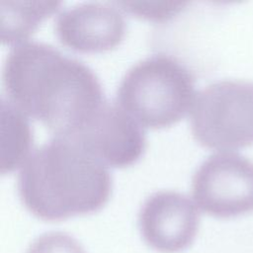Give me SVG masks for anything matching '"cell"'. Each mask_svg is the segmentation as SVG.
<instances>
[{
	"label": "cell",
	"instance_id": "12",
	"mask_svg": "<svg viewBox=\"0 0 253 253\" xmlns=\"http://www.w3.org/2000/svg\"><path fill=\"white\" fill-rule=\"evenodd\" d=\"M27 253H85V250L72 236L51 231L39 236L30 245Z\"/></svg>",
	"mask_w": 253,
	"mask_h": 253
},
{
	"label": "cell",
	"instance_id": "2",
	"mask_svg": "<svg viewBox=\"0 0 253 253\" xmlns=\"http://www.w3.org/2000/svg\"><path fill=\"white\" fill-rule=\"evenodd\" d=\"M17 191L32 214L57 221L100 210L109 200L112 177L104 163L77 143L54 136L23 162Z\"/></svg>",
	"mask_w": 253,
	"mask_h": 253
},
{
	"label": "cell",
	"instance_id": "11",
	"mask_svg": "<svg viewBox=\"0 0 253 253\" xmlns=\"http://www.w3.org/2000/svg\"><path fill=\"white\" fill-rule=\"evenodd\" d=\"M114 3L130 14L156 22L172 18L188 4L184 1H116Z\"/></svg>",
	"mask_w": 253,
	"mask_h": 253
},
{
	"label": "cell",
	"instance_id": "1",
	"mask_svg": "<svg viewBox=\"0 0 253 253\" xmlns=\"http://www.w3.org/2000/svg\"><path fill=\"white\" fill-rule=\"evenodd\" d=\"M8 99L54 136L71 138L106 102L101 83L83 61L40 41L13 45L3 62Z\"/></svg>",
	"mask_w": 253,
	"mask_h": 253
},
{
	"label": "cell",
	"instance_id": "9",
	"mask_svg": "<svg viewBox=\"0 0 253 253\" xmlns=\"http://www.w3.org/2000/svg\"><path fill=\"white\" fill-rule=\"evenodd\" d=\"M33 142L27 115L8 98L1 96L0 172L5 174L22 165Z\"/></svg>",
	"mask_w": 253,
	"mask_h": 253
},
{
	"label": "cell",
	"instance_id": "7",
	"mask_svg": "<svg viewBox=\"0 0 253 253\" xmlns=\"http://www.w3.org/2000/svg\"><path fill=\"white\" fill-rule=\"evenodd\" d=\"M200 223L195 203L185 194L161 190L148 196L138 213L145 243L161 253H178L194 241Z\"/></svg>",
	"mask_w": 253,
	"mask_h": 253
},
{
	"label": "cell",
	"instance_id": "4",
	"mask_svg": "<svg viewBox=\"0 0 253 253\" xmlns=\"http://www.w3.org/2000/svg\"><path fill=\"white\" fill-rule=\"evenodd\" d=\"M190 126L195 139L208 148L253 144V82L218 80L199 90L190 109Z\"/></svg>",
	"mask_w": 253,
	"mask_h": 253
},
{
	"label": "cell",
	"instance_id": "5",
	"mask_svg": "<svg viewBox=\"0 0 253 253\" xmlns=\"http://www.w3.org/2000/svg\"><path fill=\"white\" fill-rule=\"evenodd\" d=\"M196 205L210 215L228 218L253 211V162L228 151L208 156L191 183Z\"/></svg>",
	"mask_w": 253,
	"mask_h": 253
},
{
	"label": "cell",
	"instance_id": "8",
	"mask_svg": "<svg viewBox=\"0 0 253 253\" xmlns=\"http://www.w3.org/2000/svg\"><path fill=\"white\" fill-rule=\"evenodd\" d=\"M53 28L58 41L67 47L95 52L119 44L125 36L126 22L115 3L82 2L60 11Z\"/></svg>",
	"mask_w": 253,
	"mask_h": 253
},
{
	"label": "cell",
	"instance_id": "10",
	"mask_svg": "<svg viewBox=\"0 0 253 253\" xmlns=\"http://www.w3.org/2000/svg\"><path fill=\"white\" fill-rule=\"evenodd\" d=\"M59 1H0V40L2 43L25 42L39 24L53 14Z\"/></svg>",
	"mask_w": 253,
	"mask_h": 253
},
{
	"label": "cell",
	"instance_id": "6",
	"mask_svg": "<svg viewBox=\"0 0 253 253\" xmlns=\"http://www.w3.org/2000/svg\"><path fill=\"white\" fill-rule=\"evenodd\" d=\"M105 165L127 166L145 147L141 125L117 102H105L83 127L68 138Z\"/></svg>",
	"mask_w": 253,
	"mask_h": 253
},
{
	"label": "cell",
	"instance_id": "3",
	"mask_svg": "<svg viewBox=\"0 0 253 253\" xmlns=\"http://www.w3.org/2000/svg\"><path fill=\"white\" fill-rule=\"evenodd\" d=\"M195 77L178 58L155 53L133 63L122 77L117 103L141 126L162 127L191 109Z\"/></svg>",
	"mask_w": 253,
	"mask_h": 253
}]
</instances>
